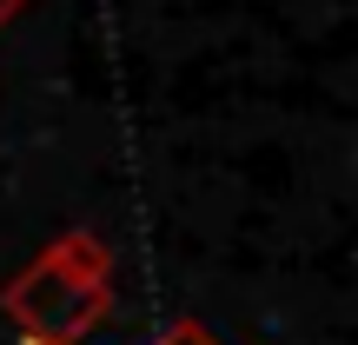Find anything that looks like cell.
Returning a JSON list of instances; mask_svg holds the SVG:
<instances>
[{"instance_id": "6da1fadb", "label": "cell", "mask_w": 358, "mask_h": 345, "mask_svg": "<svg viewBox=\"0 0 358 345\" xmlns=\"http://www.w3.org/2000/svg\"><path fill=\"white\" fill-rule=\"evenodd\" d=\"M0 312L27 345H80L113 312V246L66 226L0 286Z\"/></svg>"}, {"instance_id": "7a4b0ae2", "label": "cell", "mask_w": 358, "mask_h": 345, "mask_svg": "<svg viewBox=\"0 0 358 345\" xmlns=\"http://www.w3.org/2000/svg\"><path fill=\"white\" fill-rule=\"evenodd\" d=\"M153 345H219V339H213V332H206V325H199V319H173V325H166V332H159Z\"/></svg>"}, {"instance_id": "3957f363", "label": "cell", "mask_w": 358, "mask_h": 345, "mask_svg": "<svg viewBox=\"0 0 358 345\" xmlns=\"http://www.w3.org/2000/svg\"><path fill=\"white\" fill-rule=\"evenodd\" d=\"M20 7H27V0H0V27H7V20H13Z\"/></svg>"}]
</instances>
